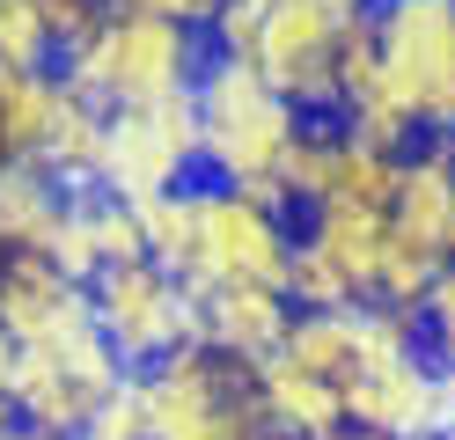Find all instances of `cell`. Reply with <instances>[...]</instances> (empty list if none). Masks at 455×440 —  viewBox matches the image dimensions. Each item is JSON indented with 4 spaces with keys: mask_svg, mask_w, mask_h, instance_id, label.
Segmentation results:
<instances>
[{
    "mask_svg": "<svg viewBox=\"0 0 455 440\" xmlns=\"http://www.w3.org/2000/svg\"><path fill=\"white\" fill-rule=\"evenodd\" d=\"M331 176H338V117H308L294 132V147H287V162H279V205L294 220L316 213L331 198Z\"/></svg>",
    "mask_w": 455,
    "mask_h": 440,
    "instance_id": "cell-20",
    "label": "cell"
},
{
    "mask_svg": "<svg viewBox=\"0 0 455 440\" xmlns=\"http://www.w3.org/2000/svg\"><path fill=\"white\" fill-rule=\"evenodd\" d=\"M198 205V228H191V250L177 264V279L206 301L220 286H279L287 293V264L301 243V220L279 213L272 198H250V191H228V184H191Z\"/></svg>",
    "mask_w": 455,
    "mask_h": 440,
    "instance_id": "cell-4",
    "label": "cell"
},
{
    "mask_svg": "<svg viewBox=\"0 0 455 440\" xmlns=\"http://www.w3.org/2000/svg\"><path fill=\"white\" fill-rule=\"evenodd\" d=\"M81 308H89V286H74L44 250H0V331L15 345L52 338Z\"/></svg>",
    "mask_w": 455,
    "mask_h": 440,
    "instance_id": "cell-13",
    "label": "cell"
},
{
    "mask_svg": "<svg viewBox=\"0 0 455 440\" xmlns=\"http://www.w3.org/2000/svg\"><path fill=\"white\" fill-rule=\"evenodd\" d=\"M15 352H22V345L0 331V404H8V381H15Z\"/></svg>",
    "mask_w": 455,
    "mask_h": 440,
    "instance_id": "cell-30",
    "label": "cell"
},
{
    "mask_svg": "<svg viewBox=\"0 0 455 440\" xmlns=\"http://www.w3.org/2000/svg\"><path fill=\"white\" fill-rule=\"evenodd\" d=\"M198 147H206V184H228V191H250V198H272L279 205V162H287L294 132L308 117L279 96V88L243 67V59H206L198 74ZM287 213V205H279Z\"/></svg>",
    "mask_w": 455,
    "mask_h": 440,
    "instance_id": "cell-1",
    "label": "cell"
},
{
    "mask_svg": "<svg viewBox=\"0 0 455 440\" xmlns=\"http://www.w3.org/2000/svg\"><path fill=\"white\" fill-rule=\"evenodd\" d=\"M279 360H294L308 374H323V381H346L360 374V308H338V316H301L294 308V331L287 345H279Z\"/></svg>",
    "mask_w": 455,
    "mask_h": 440,
    "instance_id": "cell-19",
    "label": "cell"
},
{
    "mask_svg": "<svg viewBox=\"0 0 455 440\" xmlns=\"http://www.w3.org/2000/svg\"><path fill=\"white\" fill-rule=\"evenodd\" d=\"M132 381V367L110 352V338L96 331V316L81 308L74 323H60L52 338L22 345L15 352V381H8V404L22 426H37L52 440H81L96 426V411L110 404Z\"/></svg>",
    "mask_w": 455,
    "mask_h": 440,
    "instance_id": "cell-3",
    "label": "cell"
},
{
    "mask_svg": "<svg viewBox=\"0 0 455 440\" xmlns=\"http://www.w3.org/2000/svg\"><path fill=\"white\" fill-rule=\"evenodd\" d=\"M0 67L15 74H52L60 67V37L37 0H0Z\"/></svg>",
    "mask_w": 455,
    "mask_h": 440,
    "instance_id": "cell-23",
    "label": "cell"
},
{
    "mask_svg": "<svg viewBox=\"0 0 455 440\" xmlns=\"http://www.w3.org/2000/svg\"><path fill=\"white\" fill-rule=\"evenodd\" d=\"M419 338L434 360H455V264H441V279L434 293H426V308H419Z\"/></svg>",
    "mask_w": 455,
    "mask_h": 440,
    "instance_id": "cell-27",
    "label": "cell"
},
{
    "mask_svg": "<svg viewBox=\"0 0 455 440\" xmlns=\"http://www.w3.org/2000/svg\"><path fill=\"white\" fill-rule=\"evenodd\" d=\"M287 301H294L301 316H338V308H367V293L301 235V243H294V264H287Z\"/></svg>",
    "mask_w": 455,
    "mask_h": 440,
    "instance_id": "cell-22",
    "label": "cell"
},
{
    "mask_svg": "<svg viewBox=\"0 0 455 440\" xmlns=\"http://www.w3.org/2000/svg\"><path fill=\"white\" fill-rule=\"evenodd\" d=\"M375 0H272L265 37L243 67H258L301 117H338V37Z\"/></svg>",
    "mask_w": 455,
    "mask_h": 440,
    "instance_id": "cell-7",
    "label": "cell"
},
{
    "mask_svg": "<svg viewBox=\"0 0 455 440\" xmlns=\"http://www.w3.org/2000/svg\"><path fill=\"white\" fill-rule=\"evenodd\" d=\"M434 440H455V426H448V433H434Z\"/></svg>",
    "mask_w": 455,
    "mask_h": 440,
    "instance_id": "cell-34",
    "label": "cell"
},
{
    "mask_svg": "<svg viewBox=\"0 0 455 440\" xmlns=\"http://www.w3.org/2000/svg\"><path fill=\"white\" fill-rule=\"evenodd\" d=\"M89 316H96V331L110 338V352H118L132 374H148L169 352L198 345V293L155 257L96 272L89 279Z\"/></svg>",
    "mask_w": 455,
    "mask_h": 440,
    "instance_id": "cell-6",
    "label": "cell"
},
{
    "mask_svg": "<svg viewBox=\"0 0 455 440\" xmlns=\"http://www.w3.org/2000/svg\"><path fill=\"white\" fill-rule=\"evenodd\" d=\"M110 15H155V22H191V29H206L213 15L198 8V0H103Z\"/></svg>",
    "mask_w": 455,
    "mask_h": 440,
    "instance_id": "cell-28",
    "label": "cell"
},
{
    "mask_svg": "<svg viewBox=\"0 0 455 440\" xmlns=\"http://www.w3.org/2000/svg\"><path fill=\"white\" fill-rule=\"evenodd\" d=\"M346 426L382 433V440H434L441 433V360L419 352V360L353 374L346 381Z\"/></svg>",
    "mask_w": 455,
    "mask_h": 440,
    "instance_id": "cell-10",
    "label": "cell"
},
{
    "mask_svg": "<svg viewBox=\"0 0 455 440\" xmlns=\"http://www.w3.org/2000/svg\"><path fill=\"white\" fill-rule=\"evenodd\" d=\"M60 110H67L60 67H52V74H15V67H0V125H8L15 162H37V155H44L52 125H60Z\"/></svg>",
    "mask_w": 455,
    "mask_h": 440,
    "instance_id": "cell-18",
    "label": "cell"
},
{
    "mask_svg": "<svg viewBox=\"0 0 455 440\" xmlns=\"http://www.w3.org/2000/svg\"><path fill=\"white\" fill-rule=\"evenodd\" d=\"M206 59H213V44L191 22L110 15L89 44L60 52V81L96 110H148V103H169V96H191Z\"/></svg>",
    "mask_w": 455,
    "mask_h": 440,
    "instance_id": "cell-2",
    "label": "cell"
},
{
    "mask_svg": "<svg viewBox=\"0 0 455 440\" xmlns=\"http://www.w3.org/2000/svg\"><path fill=\"white\" fill-rule=\"evenodd\" d=\"M89 213H96L103 272H110V264H140V257H148V220H140V205L110 198V191H89Z\"/></svg>",
    "mask_w": 455,
    "mask_h": 440,
    "instance_id": "cell-24",
    "label": "cell"
},
{
    "mask_svg": "<svg viewBox=\"0 0 455 440\" xmlns=\"http://www.w3.org/2000/svg\"><path fill=\"white\" fill-rule=\"evenodd\" d=\"M287 331H294V301L279 286H220V293L198 301V345H213L243 367L279 360Z\"/></svg>",
    "mask_w": 455,
    "mask_h": 440,
    "instance_id": "cell-12",
    "label": "cell"
},
{
    "mask_svg": "<svg viewBox=\"0 0 455 440\" xmlns=\"http://www.w3.org/2000/svg\"><path fill=\"white\" fill-rule=\"evenodd\" d=\"M258 396H265V426L287 440H331L346 433V389L323 374H308L294 360H265L258 367Z\"/></svg>",
    "mask_w": 455,
    "mask_h": 440,
    "instance_id": "cell-14",
    "label": "cell"
},
{
    "mask_svg": "<svg viewBox=\"0 0 455 440\" xmlns=\"http://www.w3.org/2000/svg\"><path fill=\"white\" fill-rule=\"evenodd\" d=\"M455 426V360H441V433Z\"/></svg>",
    "mask_w": 455,
    "mask_h": 440,
    "instance_id": "cell-29",
    "label": "cell"
},
{
    "mask_svg": "<svg viewBox=\"0 0 455 440\" xmlns=\"http://www.w3.org/2000/svg\"><path fill=\"white\" fill-rule=\"evenodd\" d=\"M0 440H52V433H37V426H22V419H8V426H0Z\"/></svg>",
    "mask_w": 455,
    "mask_h": 440,
    "instance_id": "cell-31",
    "label": "cell"
},
{
    "mask_svg": "<svg viewBox=\"0 0 455 440\" xmlns=\"http://www.w3.org/2000/svg\"><path fill=\"white\" fill-rule=\"evenodd\" d=\"M389 235H404V243H419L426 257L455 264V140L448 132H426L404 155V184H396V205H389Z\"/></svg>",
    "mask_w": 455,
    "mask_h": 440,
    "instance_id": "cell-11",
    "label": "cell"
},
{
    "mask_svg": "<svg viewBox=\"0 0 455 440\" xmlns=\"http://www.w3.org/2000/svg\"><path fill=\"white\" fill-rule=\"evenodd\" d=\"M301 235L367 293V301H375V279H382V257H389V213H367V205L323 198L316 213H301Z\"/></svg>",
    "mask_w": 455,
    "mask_h": 440,
    "instance_id": "cell-15",
    "label": "cell"
},
{
    "mask_svg": "<svg viewBox=\"0 0 455 440\" xmlns=\"http://www.w3.org/2000/svg\"><path fill=\"white\" fill-rule=\"evenodd\" d=\"M396 184H404V155H389V147L360 140L338 125V176H331V198L346 205H367V213H389L396 205Z\"/></svg>",
    "mask_w": 455,
    "mask_h": 440,
    "instance_id": "cell-21",
    "label": "cell"
},
{
    "mask_svg": "<svg viewBox=\"0 0 455 440\" xmlns=\"http://www.w3.org/2000/svg\"><path fill=\"white\" fill-rule=\"evenodd\" d=\"M375 37L411 117L455 140V0H375Z\"/></svg>",
    "mask_w": 455,
    "mask_h": 440,
    "instance_id": "cell-9",
    "label": "cell"
},
{
    "mask_svg": "<svg viewBox=\"0 0 455 440\" xmlns=\"http://www.w3.org/2000/svg\"><path fill=\"white\" fill-rule=\"evenodd\" d=\"M60 272L74 279V286H89L96 272H103V250H96V213H89V191H81L74 205H67V220H60V235H52V250H44Z\"/></svg>",
    "mask_w": 455,
    "mask_h": 440,
    "instance_id": "cell-25",
    "label": "cell"
},
{
    "mask_svg": "<svg viewBox=\"0 0 455 440\" xmlns=\"http://www.w3.org/2000/svg\"><path fill=\"white\" fill-rule=\"evenodd\" d=\"M148 381V426L155 440H265V396L258 367L228 360L213 345H184L162 367L140 374Z\"/></svg>",
    "mask_w": 455,
    "mask_h": 440,
    "instance_id": "cell-5",
    "label": "cell"
},
{
    "mask_svg": "<svg viewBox=\"0 0 455 440\" xmlns=\"http://www.w3.org/2000/svg\"><path fill=\"white\" fill-rule=\"evenodd\" d=\"M74 198L81 191H67L60 176H44L37 162H15L0 176V250H52V235H60Z\"/></svg>",
    "mask_w": 455,
    "mask_h": 440,
    "instance_id": "cell-16",
    "label": "cell"
},
{
    "mask_svg": "<svg viewBox=\"0 0 455 440\" xmlns=\"http://www.w3.org/2000/svg\"><path fill=\"white\" fill-rule=\"evenodd\" d=\"M140 220H148V257L177 272V264H184V250H191V228H198L191 191H169V198H155V205H140Z\"/></svg>",
    "mask_w": 455,
    "mask_h": 440,
    "instance_id": "cell-26",
    "label": "cell"
},
{
    "mask_svg": "<svg viewBox=\"0 0 455 440\" xmlns=\"http://www.w3.org/2000/svg\"><path fill=\"white\" fill-rule=\"evenodd\" d=\"M103 147H110V110L81 103L74 88H67V110H60V125H52L37 169L60 176L67 191H96V184H103Z\"/></svg>",
    "mask_w": 455,
    "mask_h": 440,
    "instance_id": "cell-17",
    "label": "cell"
},
{
    "mask_svg": "<svg viewBox=\"0 0 455 440\" xmlns=\"http://www.w3.org/2000/svg\"><path fill=\"white\" fill-rule=\"evenodd\" d=\"M206 169L198 147V96H169L148 110H110V147H103V184L125 205H155L169 191H191Z\"/></svg>",
    "mask_w": 455,
    "mask_h": 440,
    "instance_id": "cell-8",
    "label": "cell"
},
{
    "mask_svg": "<svg viewBox=\"0 0 455 440\" xmlns=\"http://www.w3.org/2000/svg\"><path fill=\"white\" fill-rule=\"evenodd\" d=\"M331 440H382V433H360V426H346V433H331Z\"/></svg>",
    "mask_w": 455,
    "mask_h": 440,
    "instance_id": "cell-33",
    "label": "cell"
},
{
    "mask_svg": "<svg viewBox=\"0 0 455 440\" xmlns=\"http://www.w3.org/2000/svg\"><path fill=\"white\" fill-rule=\"evenodd\" d=\"M15 169V147H8V125H0V176Z\"/></svg>",
    "mask_w": 455,
    "mask_h": 440,
    "instance_id": "cell-32",
    "label": "cell"
},
{
    "mask_svg": "<svg viewBox=\"0 0 455 440\" xmlns=\"http://www.w3.org/2000/svg\"><path fill=\"white\" fill-rule=\"evenodd\" d=\"M265 440H287V433H265Z\"/></svg>",
    "mask_w": 455,
    "mask_h": 440,
    "instance_id": "cell-35",
    "label": "cell"
}]
</instances>
